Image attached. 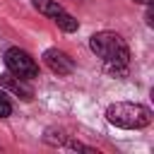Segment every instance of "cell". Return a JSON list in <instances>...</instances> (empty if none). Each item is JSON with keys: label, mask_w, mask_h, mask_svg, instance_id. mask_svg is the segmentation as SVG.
<instances>
[{"label": "cell", "mask_w": 154, "mask_h": 154, "mask_svg": "<svg viewBox=\"0 0 154 154\" xmlns=\"http://www.w3.org/2000/svg\"><path fill=\"white\" fill-rule=\"evenodd\" d=\"M67 140H70V135H65V132L58 130V128H48L46 135H43V142L51 144V147H65Z\"/></svg>", "instance_id": "52a82bcc"}, {"label": "cell", "mask_w": 154, "mask_h": 154, "mask_svg": "<svg viewBox=\"0 0 154 154\" xmlns=\"http://www.w3.org/2000/svg\"><path fill=\"white\" fill-rule=\"evenodd\" d=\"M31 2H34V7H36L41 14H46V17H51V19H53V17H58V14L65 10L58 0H31Z\"/></svg>", "instance_id": "8992f818"}, {"label": "cell", "mask_w": 154, "mask_h": 154, "mask_svg": "<svg viewBox=\"0 0 154 154\" xmlns=\"http://www.w3.org/2000/svg\"><path fill=\"white\" fill-rule=\"evenodd\" d=\"M0 87H5L7 91H12L14 96H19V99H24V101H31V99H34V89L26 84V79L17 77V75H12V72L0 75Z\"/></svg>", "instance_id": "5b68a950"}, {"label": "cell", "mask_w": 154, "mask_h": 154, "mask_svg": "<svg viewBox=\"0 0 154 154\" xmlns=\"http://www.w3.org/2000/svg\"><path fill=\"white\" fill-rule=\"evenodd\" d=\"M106 120L123 130H142L152 123V111L144 103L132 101H116L106 108Z\"/></svg>", "instance_id": "7a4b0ae2"}, {"label": "cell", "mask_w": 154, "mask_h": 154, "mask_svg": "<svg viewBox=\"0 0 154 154\" xmlns=\"http://www.w3.org/2000/svg\"><path fill=\"white\" fill-rule=\"evenodd\" d=\"M89 48L96 58H101L103 67L116 75V77H123L128 72V65H130V48L125 43V38L116 31H96L91 38H89Z\"/></svg>", "instance_id": "6da1fadb"}, {"label": "cell", "mask_w": 154, "mask_h": 154, "mask_svg": "<svg viewBox=\"0 0 154 154\" xmlns=\"http://www.w3.org/2000/svg\"><path fill=\"white\" fill-rule=\"evenodd\" d=\"M53 22H55L63 31H67V34H72V31H77V29H79V22H77L70 12H65V10H63L58 17H53Z\"/></svg>", "instance_id": "ba28073f"}, {"label": "cell", "mask_w": 154, "mask_h": 154, "mask_svg": "<svg viewBox=\"0 0 154 154\" xmlns=\"http://www.w3.org/2000/svg\"><path fill=\"white\" fill-rule=\"evenodd\" d=\"M2 60H5L7 72H12V75H17V77H22V79H34V77H38V65H36V60H34L26 51H22V48H17V46L7 48L5 55H2Z\"/></svg>", "instance_id": "3957f363"}, {"label": "cell", "mask_w": 154, "mask_h": 154, "mask_svg": "<svg viewBox=\"0 0 154 154\" xmlns=\"http://www.w3.org/2000/svg\"><path fill=\"white\" fill-rule=\"evenodd\" d=\"M43 63H46L48 70L55 72L58 77L75 72V60H72L65 51H60V48H46V51H43Z\"/></svg>", "instance_id": "277c9868"}, {"label": "cell", "mask_w": 154, "mask_h": 154, "mask_svg": "<svg viewBox=\"0 0 154 154\" xmlns=\"http://www.w3.org/2000/svg\"><path fill=\"white\" fill-rule=\"evenodd\" d=\"M135 2H142V5H152L154 0H135Z\"/></svg>", "instance_id": "30bf717a"}, {"label": "cell", "mask_w": 154, "mask_h": 154, "mask_svg": "<svg viewBox=\"0 0 154 154\" xmlns=\"http://www.w3.org/2000/svg\"><path fill=\"white\" fill-rule=\"evenodd\" d=\"M10 113H12V103H10L7 94H5V91H0V118H7Z\"/></svg>", "instance_id": "9c48e42d"}]
</instances>
